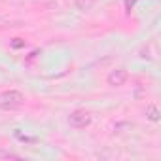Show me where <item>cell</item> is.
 <instances>
[{
	"label": "cell",
	"mask_w": 161,
	"mask_h": 161,
	"mask_svg": "<svg viewBox=\"0 0 161 161\" xmlns=\"http://www.w3.org/2000/svg\"><path fill=\"white\" fill-rule=\"evenodd\" d=\"M23 103H25V97L17 89H8V91L0 93V110H4V112H14L21 108Z\"/></svg>",
	"instance_id": "obj_1"
},
{
	"label": "cell",
	"mask_w": 161,
	"mask_h": 161,
	"mask_svg": "<svg viewBox=\"0 0 161 161\" xmlns=\"http://www.w3.org/2000/svg\"><path fill=\"white\" fill-rule=\"evenodd\" d=\"M68 123L74 129H86L91 125V114L87 110H74L68 116Z\"/></svg>",
	"instance_id": "obj_2"
},
{
	"label": "cell",
	"mask_w": 161,
	"mask_h": 161,
	"mask_svg": "<svg viewBox=\"0 0 161 161\" xmlns=\"http://www.w3.org/2000/svg\"><path fill=\"white\" fill-rule=\"evenodd\" d=\"M127 78H129V74H127L125 68H116L106 76V84L110 87H121V86H125Z\"/></svg>",
	"instance_id": "obj_3"
},
{
	"label": "cell",
	"mask_w": 161,
	"mask_h": 161,
	"mask_svg": "<svg viewBox=\"0 0 161 161\" xmlns=\"http://www.w3.org/2000/svg\"><path fill=\"white\" fill-rule=\"evenodd\" d=\"M146 118L152 121V123H157L159 119H161V114H159V108L155 106V104H148V108H146Z\"/></svg>",
	"instance_id": "obj_4"
},
{
	"label": "cell",
	"mask_w": 161,
	"mask_h": 161,
	"mask_svg": "<svg viewBox=\"0 0 161 161\" xmlns=\"http://www.w3.org/2000/svg\"><path fill=\"white\" fill-rule=\"evenodd\" d=\"M74 6L80 12H87V10H91L95 6V0H74Z\"/></svg>",
	"instance_id": "obj_5"
},
{
	"label": "cell",
	"mask_w": 161,
	"mask_h": 161,
	"mask_svg": "<svg viewBox=\"0 0 161 161\" xmlns=\"http://www.w3.org/2000/svg\"><path fill=\"white\" fill-rule=\"evenodd\" d=\"M0 159H21V155H19V153H15V152L0 150Z\"/></svg>",
	"instance_id": "obj_6"
},
{
	"label": "cell",
	"mask_w": 161,
	"mask_h": 161,
	"mask_svg": "<svg viewBox=\"0 0 161 161\" xmlns=\"http://www.w3.org/2000/svg\"><path fill=\"white\" fill-rule=\"evenodd\" d=\"M12 47H14V49L25 47V40H23V38H14V40H12Z\"/></svg>",
	"instance_id": "obj_7"
},
{
	"label": "cell",
	"mask_w": 161,
	"mask_h": 161,
	"mask_svg": "<svg viewBox=\"0 0 161 161\" xmlns=\"http://www.w3.org/2000/svg\"><path fill=\"white\" fill-rule=\"evenodd\" d=\"M10 25V21L6 19V17H2V15H0V31H2V29H6Z\"/></svg>",
	"instance_id": "obj_8"
},
{
	"label": "cell",
	"mask_w": 161,
	"mask_h": 161,
	"mask_svg": "<svg viewBox=\"0 0 161 161\" xmlns=\"http://www.w3.org/2000/svg\"><path fill=\"white\" fill-rule=\"evenodd\" d=\"M133 6H135V0H125V8H127V12H131Z\"/></svg>",
	"instance_id": "obj_9"
}]
</instances>
